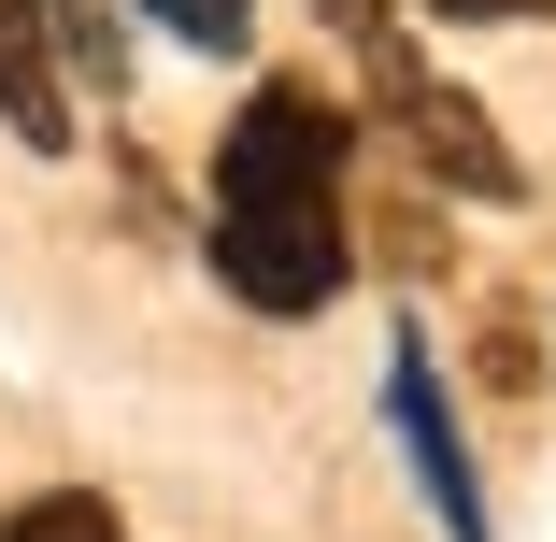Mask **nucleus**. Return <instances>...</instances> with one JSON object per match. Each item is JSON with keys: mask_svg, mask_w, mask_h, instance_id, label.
<instances>
[{"mask_svg": "<svg viewBox=\"0 0 556 542\" xmlns=\"http://www.w3.org/2000/svg\"><path fill=\"white\" fill-rule=\"evenodd\" d=\"M343 100L314 86H257L229 143H214V286L243 314H328L357 272V229H343Z\"/></svg>", "mask_w": 556, "mask_h": 542, "instance_id": "f257e3e1", "label": "nucleus"}, {"mask_svg": "<svg viewBox=\"0 0 556 542\" xmlns=\"http://www.w3.org/2000/svg\"><path fill=\"white\" fill-rule=\"evenodd\" d=\"M357 43H371V100L400 115V143H414L442 186H457V200H514V143L485 129V100H471V86H442L400 29H357Z\"/></svg>", "mask_w": 556, "mask_h": 542, "instance_id": "f03ea898", "label": "nucleus"}, {"mask_svg": "<svg viewBox=\"0 0 556 542\" xmlns=\"http://www.w3.org/2000/svg\"><path fill=\"white\" fill-rule=\"evenodd\" d=\"M386 428H400V457H414L442 542H485V486H471V443H457V400H442L428 343H386Z\"/></svg>", "mask_w": 556, "mask_h": 542, "instance_id": "7ed1b4c3", "label": "nucleus"}, {"mask_svg": "<svg viewBox=\"0 0 556 542\" xmlns=\"http://www.w3.org/2000/svg\"><path fill=\"white\" fill-rule=\"evenodd\" d=\"M0 129L15 143H72V72H58V15L0 0Z\"/></svg>", "mask_w": 556, "mask_h": 542, "instance_id": "20e7f679", "label": "nucleus"}, {"mask_svg": "<svg viewBox=\"0 0 556 542\" xmlns=\"http://www.w3.org/2000/svg\"><path fill=\"white\" fill-rule=\"evenodd\" d=\"M0 542H129V528H115V500L43 486V500H15V528H0Z\"/></svg>", "mask_w": 556, "mask_h": 542, "instance_id": "39448f33", "label": "nucleus"}, {"mask_svg": "<svg viewBox=\"0 0 556 542\" xmlns=\"http://www.w3.org/2000/svg\"><path fill=\"white\" fill-rule=\"evenodd\" d=\"M143 15H157L186 58H243V43H257V0H143Z\"/></svg>", "mask_w": 556, "mask_h": 542, "instance_id": "423d86ee", "label": "nucleus"}, {"mask_svg": "<svg viewBox=\"0 0 556 542\" xmlns=\"http://www.w3.org/2000/svg\"><path fill=\"white\" fill-rule=\"evenodd\" d=\"M43 15H58V58L86 72V100H115V86H129V58H115V29H100V0H43Z\"/></svg>", "mask_w": 556, "mask_h": 542, "instance_id": "0eeeda50", "label": "nucleus"}, {"mask_svg": "<svg viewBox=\"0 0 556 542\" xmlns=\"http://www.w3.org/2000/svg\"><path fill=\"white\" fill-rule=\"evenodd\" d=\"M428 15H457V29H514V15H556V0H428Z\"/></svg>", "mask_w": 556, "mask_h": 542, "instance_id": "6e6552de", "label": "nucleus"}]
</instances>
